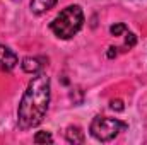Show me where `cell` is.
Listing matches in <instances>:
<instances>
[{"label": "cell", "mask_w": 147, "mask_h": 145, "mask_svg": "<svg viewBox=\"0 0 147 145\" xmlns=\"http://www.w3.org/2000/svg\"><path fill=\"white\" fill-rule=\"evenodd\" d=\"M50 104V77L38 73L28 84V89L22 94V99L17 108V121L22 130L38 126Z\"/></svg>", "instance_id": "cell-1"}, {"label": "cell", "mask_w": 147, "mask_h": 145, "mask_svg": "<svg viewBox=\"0 0 147 145\" xmlns=\"http://www.w3.org/2000/svg\"><path fill=\"white\" fill-rule=\"evenodd\" d=\"M82 24H84L82 9L79 5H69L50 22V29L60 39H70L82 29Z\"/></svg>", "instance_id": "cell-2"}, {"label": "cell", "mask_w": 147, "mask_h": 145, "mask_svg": "<svg viewBox=\"0 0 147 145\" xmlns=\"http://www.w3.org/2000/svg\"><path fill=\"white\" fill-rule=\"evenodd\" d=\"M128 125L116 119V118H108V116H96L92 121H91V126H89V132L91 135L99 140V142H110L113 140L120 132L127 130Z\"/></svg>", "instance_id": "cell-3"}, {"label": "cell", "mask_w": 147, "mask_h": 145, "mask_svg": "<svg viewBox=\"0 0 147 145\" xmlns=\"http://www.w3.org/2000/svg\"><path fill=\"white\" fill-rule=\"evenodd\" d=\"M17 65V55L5 44H0V72H10Z\"/></svg>", "instance_id": "cell-4"}, {"label": "cell", "mask_w": 147, "mask_h": 145, "mask_svg": "<svg viewBox=\"0 0 147 145\" xmlns=\"http://www.w3.org/2000/svg\"><path fill=\"white\" fill-rule=\"evenodd\" d=\"M45 63H46V58L43 56H26L21 67L26 73H39L45 68Z\"/></svg>", "instance_id": "cell-5"}, {"label": "cell", "mask_w": 147, "mask_h": 145, "mask_svg": "<svg viewBox=\"0 0 147 145\" xmlns=\"http://www.w3.org/2000/svg\"><path fill=\"white\" fill-rule=\"evenodd\" d=\"M57 2L58 0H31V10L36 15H41V14L48 12L50 9H53Z\"/></svg>", "instance_id": "cell-6"}, {"label": "cell", "mask_w": 147, "mask_h": 145, "mask_svg": "<svg viewBox=\"0 0 147 145\" xmlns=\"http://www.w3.org/2000/svg\"><path fill=\"white\" fill-rule=\"evenodd\" d=\"M65 138H67L69 144H84L86 142L84 132L79 126H69L67 132H65Z\"/></svg>", "instance_id": "cell-7"}, {"label": "cell", "mask_w": 147, "mask_h": 145, "mask_svg": "<svg viewBox=\"0 0 147 145\" xmlns=\"http://www.w3.org/2000/svg\"><path fill=\"white\" fill-rule=\"evenodd\" d=\"M34 142L36 144H51L53 142V137L48 133V132H38L36 135H34Z\"/></svg>", "instance_id": "cell-8"}, {"label": "cell", "mask_w": 147, "mask_h": 145, "mask_svg": "<svg viewBox=\"0 0 147 145\" xmlns=\"http://www.w3.org/2000/svg\"><path fill=\"white\" fill-rule=\"evenodd\" d=\"M128 29H127V26L125 24H115V26H111L110 28V33L113 34V36H120V34H123V33H127Z\"/></svg>", "instance_id": "cell-9"}, {"label": "cell", "mask_w": 147, "mask_h": 145, "mask_svg": "<svg viewBox=\"0 0 147 145\" xmlns=\"http://www.w3.org/2000/svg\"><path fill=\"white\" fill-rule=\"evenodd\" d=\"M135 43H137V36L134 34V33H128L127 34V39H125V48H134L135 46Z\"/></svg>", "instance_id": "cell-10"}, {"label": "cell", "mask_w": 147, "mask_h": 145, "mask_svg": "<svg viewBox=\"0 0 147 145\" xmlns=\"http://www.w3.org/2000/svg\"><path fill=\"white\" fill-rule=\"evenodd\" d=\"M110 108L113 111H123V101L121 99H113L110 103Z\"/></svg>", "instance_id": "cell-11"}, {"label": "cell", "mask_w": 147, "mask_h": 145, "mask_svg": "<svg viewBox=\"0 0 147 145\" xmlns=\"http://www.w3.org/2000/svg\"><path fill=\"white\" fill-rule=\"evenodd\" d=\"M116 50H118V48H115V46H110V48H108V53H106V55H108V58H115V56L118 55V51H116Z\"/></svg>", "instance_id": "cell-12"}]
</instances>
